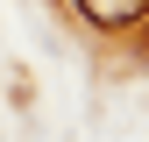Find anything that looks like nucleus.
Returning a JSON list of instances; mask_svg holds the SVG:
<instances>
[{
	"instance_id": "f257e3e1",
	"label": "nucleus",
	"mask_w": 149,
	"mask_h": 142,
	"mask_svg": "<svg viewBox=\"0 0 149 142\" xmlns=\"http://www.w3.org/2000/svg\"><path fill=\"white\" fill-rule=\"evenodd\" d=\"M71 7H78V22H92V29H135L149 14V0H71Z\"/></svg>"
}]
</instances>
